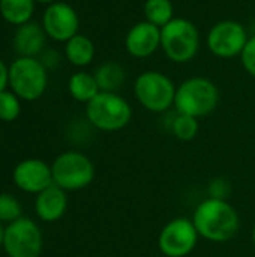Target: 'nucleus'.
Listing matches in <instances>:
<instances>
[{"mask_svg":"<svg viewBox=\"0 0 255 257\" xmlns=\"http://www.w3.org/2000/svg\"><path fill=\"white\" fill-rule=\"evenodd\" d=\"M36 214L42 221L51 223L57 221L63 217L68 208V197L66 191L56 184L50 185L44 191H41L36 197Z\"/></svg>","mask_w":255,"mask_h":257,"instance_id":"nucleus-14","label":"nucleus"},{"mask_svg":"<svg viewBox=\"0 0 255 257\" xmlns=\"http://www.w3.org/2000/svg\"><path fill=\"white\" fill-rule=\"evenodd\" d=\"M53 182L65 191L86 188L95 178V167L89 157L80 152H65L59 155L53 166Z\"/></svg>","mask_w":255,"mask_h":257,"instance_id":"nucleus-7","label":"nucleus"},{"mask_svg":"<svg viewBox=\"0 0 255 257\" xmlns=\"http://www.w3.org/2000/svg\"><path fill=\"white\" fill-rule=\"evenodd\" d=\"M8 84H9V68L0 59V92L6 90Z\"/></svg>","mask_w":255,"mask_h":257,"instance_id":"nucleus-25","label":"nucleus"},{"mask_svg":"<svg viewBox=\"0 0 255 257\" xmlns=\"http://www.w3.org/2000/svg\"><path fill=\"white\" fill-rule=\"evenodd\" d=\"M171 133L177 140L182 142H191L198 134V119L188 116V114H176L171 120Z\"/></svg>","mask_w":255,"mask_h":257,"instance_id":"nucleus-21","label":"nucleus"},{"mask_svg":"<svg viewBox=\"0 0 255 257\" xmlns=\"http://www.w3.org/2000/svg\"><path fill=\"white\" fill-rule=\"evenodd\" d=\"M3 238H5V229H3L2 224H0V247L3 245Z\"/></svg>","mask_w":255,"mask_h":257,"instance_id":"nucleus-26","label":"nucleus"},{"mask_svg":"<svg viewBox=\"0 0 255 257\" xmlns=\"http://www.w3.org/2000/svg\"><path fill=\"white\" fill-rule=\"evenodd\" d=\"M252 242H254V247H255V226H254V229H252Z\"/></svg>","mask_w":255,"mask_h":257,"instance_id":"nucleus-28","label":"nucleus"},{"mask_svg":"<svg viewBox=\"0 0 255 257\" xmlns=\"http://www.w3.org/2000/svg\"><path fill=\"white\" fill-rule=\"evenodd\" d=\"M35 11V0H0L2 17L14 24L21 26L29 23Z\"/></svg>","mask_w":255,"mask_h":257,"instance_id":"nucleus-19","label":"nucleus"},{"mask_svg":"<svg viewBox=\"0 0 255 257\" xmlns=\"http://www.w3.org/2000/svg\"><path fill=\"white\" fill-rule=\"evenodd\" d=\"M86 116L89 122L107 133L123 130L132 119L129 102L114 92H99L86 104Z\"/></svg>","mask_w":255,"mask_h":257,"instance_id":"nucleus-3","label":"nucleus"},{"mask_svg":"<svg viewBox=\"0 0 255 257\" xmlns=\"http://www.w3.org/2000/svg\"><path fill=\"white\" fill-rule=\"evenodd\" d=\"M3 248L9 257H39L42 235L36 223L29 218H18L5 229Z\"/></svg>","mask_w":255,"mask_h":257,"instance_id":"nucleus-8","label":"nucleus"},{"mask_svg":"<svg viewBox=\"0 0 255 257\" xmlns=\"http://www.w3.org/2000/svg\"><path fill=\"white\" fill-rule=\"evenodd\" d=\"M14 182L20 190L36 194L54 184L51 167L36 158L24 160L15 167Z\"/></svg>","mask_w":255,"mask_h":257,"instance_id":"nucleus-12","label":"nucleus"},{"mask_svg":"<svg viewBox=\"0 0 255 257\" xmlns=\"http://www.w3.org/2000/svg\"><path fill=\"white\" fill-rule=\"evenodd\" d=\"M248 39V33L239 21L222 20L209 30L207 47L216 57L231 59L242 54Z\"/></svg>","mask_w":255,"mask_h":257,"instance_id":"nucleus-10","label":"nucleus"},{"mask_svg":"<svg viewBox=\"0 0 255 257\" xmlns=\"http://www.w3.org/2000/svg\"><path fill=\"white\" fill-rule=\"evenodd\" d=\"M125 47L132 57L146 59L161 48V29L149 21H140L128 30Z\"/></svg>","mask_w":255,"mask_h":257,"instance_id":"nucleus-13","label":"nucleus"},{"mask_svg":"<svg viewBox=\"0 0 255 257\" xmlns=\"http://www.w3.org/2000/svg\"><path fill=\"white\" fill-rule=\"evenodd\" d=\"M68 89L74 99L80 102H86V104L90 102L101 92L95 75L84 72V71H80L71 75L68 81Z\"/></svg>","mask_w":255,"mask_h":257,"instance_id":"nucleus-17","label":"nucleus"},{"mask_svg":"<svg viewBox=\"0 0 255 257\" xmlns=\"http://www.w3.org/2000/svg\"><path fill=\"white\" fill-rule=\"evenodd\" d=\"M21 215V205L11 194H0V223H12Z\"/></svg>","mask_w":255,"mask_h":257,"instance_id":"nucleus-23","label":"nucleus"},{"mask_svg":"<svg viewBox=\"0 0 255 257\" xmlns=\"http://www.w3.org/2000/svg\"><path fill=\"white\" fill-rule=\"evenodd\" d=\"M218 101V89L209 78L191 77L176 89L174 108L179 114L200 119L210 114L216 108Z\"/></svg>","mask_w":255,"mask_h":257,"instance_id":"nucleus-2","label":"nucleus"},{"mask_svg":"<svg viewBox=\"0 0 255 257\" xmlns=\"http://www.w3.org/2000/svg\"><path fill=\"white\" fill-rule=\"evenodd\" d=\"M192 223L200 238L212 242H225L236 236L239 230V214L225 200L209 197L197 205Z\"/></svg>","mask_w":255,"mask_h":257,"instance_id":"nucleus-1","label":"nucleus"},{"mask_svg":"<svg viewBox=\"0 0 255 257\" xmlns=\"http://www.w3.org/2000/svg\"><path fill=\"white\" fill-rule=\"evenodd\" d=\"M42 27L51 39L68 42L78 33L80 20L77 11L71 5L65 2H54L44 12Z\"/></svg>","mask_w":255,"mask_h":257,"instance_id":"nucleus-11","label":"nucleus"},{"mask_svg":"<svg viewBox=\"0 0 255 257\" xmlns=\"http://www.w3.org/2000/svg\"><path fill=\"white\" fill-rule=\"evenodd\" d=\"M47 33L38 23L29 21L18 26L14 36V48L20 57H35L44 50Z\"/></svg>","mask_w":255,"mask_h":257,"instance_id":"nucleus-15","label":"nucleus"},{"mask_svg":"<svg viewBox=\"0 0 255 257\" xmlns=\"http://www.w3.org/2000/svg\"><path fill=\"white\" fill-rule=\"evenodd\" d=\"M198 238L192 220L174 218L162 227L158 236V248L167 257H185L195 248Z\"/></svg>","mask_w":255,"mask_h":257,"instance_id":"nucleus-9","label":"nucleus"},{"mask_svg":"<svg viewBox=\"0 0 255 257\" xmlns=\"http://www.w3.org/2000/svg\"><path fill=\"white\" fill-rule=\"evenodd\" d=\"M176 89L173 80L159 71H146L134 83L137 101L152 113H164L174 105Z\"/></svg>","mask_w":255,"mask_h":257,"instance_id":"nucleus-5","label":"nucleus"},{"mask_svg":"<svg viewBox=\"0 0 255 257\" xmlns=\"http://www.w3.org/2000/svg\"><path fill=\"white\" fill-rule=\"evenodd\" d=\"M144 17L146 21L162 29L174 18V6L171 0H146Z\"/></svg>","mask_w":255,"mask_h":257,"instance_id":"nucleus-20","label":"nucleus"},{"mask_svg":"<svg viewBox=\"0 0 255 257\" xmlns=\"http://www.w3.org/2000/svg\"><path fill=\"white\" fill-rule=\"evenodd\" d=\"M47 68L35 57H18L9 66V86L20 99H39L47 89Z\"/></svg>","mask_w":255,"mask_h":257,"instance_id":"nucleus-6","label":"nucleus"},{"mask_svg":"<svg viewBox=\"0 0 255 257\" xmlns=\"http://www.w3.org/2000/svg\"><path fill=\"white\" fill-rule=\"evenodd\" d=\"M66 59L75 66H86L95 59V44L86 35L77 33L66 42L65 47Z\"/></svg>","mask_w":255,"mask_h":257,"instance_id":"nucleus-16","label":"nucleus"},{"mask_svg":"<svg viewBox=\"0 0 255 257\" xmlns=\"http://www.w3.org/2000/svg\"><path fill=\"white\" fill-rule=\"evenodd\" d=\"M161 48L174 63L191 62L200 48V33L188 18H173L161 29Z\"/></svg>","mask_w":255,"mask_h":257,"instance_id":"nucleus-4","label":"nucleus"},{"mask_svg":"<svg viewBox=\"0 0 255 257\" xmlns=\"http://www.w3.org/2000/svg\"><path fill=\"white\" fill-rule=\"evenodd\" d=\"M20 111H21L20 98L9 90L0 92V120L12 122L20 116Z\"/></svg>","mask_w":255,"mask_h":257,"instance_id":"nucleus-22","label":"nucleus"},{"mask_svg":"<svg viewBox=\"0 0 255 257\" xmlns=\"http://www.w3.org/2000/svg\"><path fill=\"white\" fill-rule=\"evenodd\" d=\"M93 75L96 78V83H98L101 92L117 93V90L123 86V83L126 80V72H125L123 66L119 65L117 62L102 63Z\"/></svg>","mask_w":255,"mask_h":257,"instance_id":"nucleus-18","label":"nucleus"},{"mask_svg":"<svg viewBox=\"0 0 255 257\" xmlns=\"http://www.w3.org/2000/svg\"><path fill=\"white\" fill-rule=\"evenodd\" d=\"M35 2H38V3H47V5H51V3H54L56 0H35Z\"/></svg>","mask_w":255,"mask_h":257,"instance_id":"nucleus-27","label":"nucleus"},{"mask_svg":"<svg viewBox=\"0 0 255 257\" xmlns=\"http://www.w3.org/2000/svg\"><path fill=\"white\" fill-rule=\"evenodd\" d=\"M240 60H242L245 71L249 75L255 77V35L248 39V42L240 54Z\"/></svg>","mask_w":255,"mask_h":257,"instance_id":"nucleus-24","label":"nucleus"}]
</instances>
